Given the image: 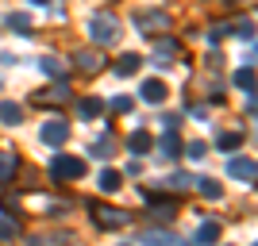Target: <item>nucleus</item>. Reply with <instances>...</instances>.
Returning a JSON list of instances; mask_svg holds the SVG:
<instances>
[{
    "instance_id": "1",
    "label": "nucleus",
    "mask_w": 258,
    "mask_h": 246,
    "mask_svg": "<svg viewBox=\"0 0 258 246\" xmlns=\"http://www.w3.org/2000/svg\"><path fill=\"white\" fill-rule=\"evenodd\" d=\"M89 39H93V43H116L119 39V20L108 16V12L89 16Z\"/></svg>"
},
{
    "instance_id": "2",
    "label": "nucleus",
    "mask_w": 258,
    "mask_h": 246,
    "mask_svg": "<svg viewBox=\"0 0 258 246\" xmlns=\"http://www.w3.org/2000/svg\"><path fill=\"white\" fill-rule=\"evenodd\" d=\"M81 173H85V161L81 158H74V154H54V161H50L54 181H77Z\"/></svg>"
},
{
    "instance_id": "3",
    "label": "nucleus",
    "mask_w": 258,
    "mask_h": 246,
    "mask_svg": "<svg viewBox=\"0 0 258 246\" xmlns=\"http://www.w3.org/2000/svg\"><path fill=\"white\" fill-rule=\"evenodd\" d=\"M89 212H93V219H97V227H104V231H112V227H123L131 219L127 212H119V208H108V204H89Z\"/></svg>"
},
{
    "instance_id": "4",
    "label": "nucleus",
    "mask_w": 258,
    "mask_h": 246,
    "mask_svg": "<svg viewBox=\"0 0 258 246\" xmlns=\"http://www.w3.org/2000/svg\"><path fill=\"white\" fill-rule=\"evenodd\" d=\"M135 27H139L143 35H162V31H170V16H166V12H139V16H135Z\"/></svg>"
},
{
    "instance_id": "5",
    "label": "nucleus",
    "mask_w": 258,
    "mask_h": 246,
    "mask_svg": "<svg viewBox=\"0 0 258 246\" xmlns=\"http://www.w3.org/2000/svg\"><path fill=\"white\" fill-rule=\"evenodd\" d=\"M39 135H43V142H50V146H62V142L70 139V123H66L62 116H54V119H46V123H43Z\"/></svg>"
},
{
    "instance_id": "6",
    "label": "nucleus",
    "mask_w": 258,
    "mask_h": 246,
    "mask_svg": "<svg viewBox=\"0 0 258 246\" xmlns=\"http://www.w3.org/2000/svg\"><path fill=\"white\" fill-rule=\"evenodd\" d=\"M143 200H147L151 215H154V219H162V223H166V219H173V212H177V200H158V196H154L151 189L143 193Z\"/></svg>"
},
{
    "instance_id": "7",
    "label": "nucleus",
    "mask_w": 258,
    "mask_h": 246,
    "mask_svg": "<svg viewBox=\"0 0 258 246\" xmlns=\"http://www.w3.org/2000/svg\"><path fill=\"white\" fill-rule=\"evenodd\" d=\"M74 65L81 69V73H100V69H104V58H100L97 50H77L74 54Z\"/></svg>"
},
{
    "instance_id": "8",
    "label": "nucleus",
    "mask_w": 258,
    "mask_h": 246,
    "mask_svg": "<svg viewBox=\"0 0 258 246\" xmlns=\"http://www.w3.org/2000/svg\"><path fill=\"white\" fill-rule=\"evenodd\" d=\"M74 97L66 81H58L54 89H43V93H35V104H66V100Z\"/></svg>"
},
{
    "instance_id": "9",
    "label": "nucleus",
    "mask_w": 258,
    "mask_h": 246,
    "mask_svg": "<svg viewBox=\"0 0 258 246\" xmlns=\"http://www.w3.org/2000/svg\"><path fill=\"white\" fill-rule=\"evenodd\" d=\"M227 173L235 177V181H254V158H231V166H227Z\"/></svg>"
},
{
    "instance_id": "10",
    "label": "nucleus",
    "mask_w": 258,
    "mask_h": 246,
    "mask_svg": "<svg viewBox=\"0 0 258 246\" xmlns=\"http://www.w3.org/2000/svg\"><path fill=\"white\" fill-rule=\"evenodd\" d=\"M4 27H8V31H16V35H23V39L35 31V23H31V16H27V12H12L8 20H4Z\"/></svg>"
},
{
    "instance_id": "11",
    "label": "nucleus",
    "mask_w": 258,
    "mask_h": 246,
    "mask_svg": "<svg viewBox=\"0 0 258 246\" xmlns=\"http://www.w3.org/2000/svg\"><path fill=\"white\" fill-rule=\"evenodd\" d=\"M158 150H162V158L173 161V158H181V139H177V131H166L158 139Z\"/></svg>"
},
{
    "instance_id": "12",
    "label": "nucleus",
    "mask_w": 258,
    "mask_h": 246,
    "mask_svg": "<svg viewBox=\"0 0 258 246\" xmlns=\"http://www.w3.org/2000/svg\"><path fill=\"white\" fill-rule=\"evenodd\" d=\"M139 97L147 100V104H162V100L170 97V89L162 85V81H143V89H139Z\"/></svg>"
},
{
    "instance_id": "13",
    "label": "nucleus",
    "mask_w": 258,
    "mask_h": 246,
    "mask_svg": "<svg viewBox=\"0 0 258 246\" xmlns=\"http://www.w3.org/2000/svg\"><path fill=\"white\" fill-rule=\"evenodd\" d=\"M139 65H143L139 54H119L112 69H116V77H131V73H139Z\"/></svg>"
},
{
    "instance_id": "14",
    "label": "nucleus",
    "mask_w": 258,
    "mask_h": 246,
    "mask_svg": "<svg viewBox=\"0 0 258 246\" xmlns=\"http://www.w3.org/2000/svg\"><path fill=\"white\" fill-rule=\"evenodd\" d=\"M151 146H154L151 131H131V135H127V150H131V154H147Z\"/></svg>"
},
{
    "instance_id": "15",
    "label": "nucleus",
    "mask_w": 258,
    "mask_h": 246,
    "mask_svg": "<svg viewBox=\"0 0 258 246\" xmlns=\"http://www.w3.org/2000/svg\"><path fill=\"white\" fill-rule=\"evenodd\" d=\"M235 89H243L247 97H254V62H247V65L235 73Z\"/></svg>"
},
{
    "instance_id": "16",
    "label": "nucleus",
    "mask_w": 258,
    "mask_h": 246,
    "mask_svg": "<svg viewBox=\"0 0 258 246\" xmlns=\"http://www.w3.org/2000/svg\"><path fill=\"white\" fill-rule=\"evenodd\" d=\"M0 119L16 127V123H23V108L16 104V100H0Z\"/></svg>"
},
{
    "instance_id": "17",
    "label": "nucleus",
    "mask_w": 258,
    "mask_h": 246,
    "mask_svg": "<svg viewBox=\"0 0 258 246\" xmlns=\"http://www.w3.org/2000/svg\"><path fill=\"white\" fill-rule=\"evenodd\" d=\"M16 166H20V161H16V154H12V150H0V185H8V181H12Z\"/></svg>"
},
{
    "instance_id": "18",
    "label": "nucleus",
    "mask_w": 258,
    "mask_h": 246,
    "mask_svg": "<svg viewBox=\"0 0 258 246\" xmlns=\"http://www.w3.org/2000/svg\"><path fill=\"white\" fill-rule=\"evenodd\" d=\"M39 69H43L46 77H58V81H62V77H66V62H58V58H50V54H46V58H39Z\"/></svg>"
},
{
    "instance_id": "19",
    "label": "nucleus",
    "mask_w": 258,
    "mask_h": 246,
    "mask_svg": "<svg viewBox=\"0 0 258 246\" xmlns=\"http://www.w3.org/2000/svg\"><path fill=\"white\" fill-rule=\"evenodd\" d=\"M147 246H181V242H177V235H170V231H158V227H154V231H147Z\"/></svg>"
},
{
    "instance_id": "20",
    "label": "nucleus",
    "mask_w": 258,
    "mask_h": 246,
    "mask_svg": "<svg viewBox=\"0 0 258 246\" xmlns=\"http://www.w3.org/2000/svg\"><path fill=\"white\" fill-rule=\"evenodd\" d=\"M77 112H81L85 119H97L100 112H104V104H100L97 97H85V100H77Z\"/></svg>"
},
{
    "instance_id": "21",
    "label": "nucleus",
    "mask_w": 258,
    "mask_h": 246,
    "mask_svg": "<svg viewBox=\"0 0 258 246\" xmlns=\"http://www.w3.org/2000/svg\"><path fill=\"white\" fill-rule=\"evenodd\" d=\"M119 185H123V173H116V170L100 173V189H104V193H119Z\"/></svg>"
},
{
    "instance_id": "22",
    "label": "nucleus",
    "mask_w": 258,
    "mask_h": 246,
    "mask_svg": "<svg viewBox=\"0 0 258 246\" xmlns=\"http://www.w3.org/2000/svg\"><path fill=\"white\" fill-rule=\"evenodd\" d=\"M201 196H205V200H220V196H224V189H220V181H212V177H201Z\"/></svg>"
},
{
    "instance_id": "23",
    "label": "nucleus",
    "mask_w": 258,
    "mask_h": 246,
    "mask_svg": "<svg viewBox=\"0 0 258 246\" xmlns=\"http://www.w3.org/2000/svg\"><path fill=\"white\" fill-rule=\"evenodd\" d=\"M220 238V227L216 223H201V231H197V246H208V242H216Z\"/></svg>"
},
{
    "instance_id": "24",
    "label": "nucleus",
    "mask_w": 258,
    "mask_h": 246,
    "mask_svg": "<svg viewBox=\"0 0 258 246\" xmlns=\"http://www.w3.org/2000/svg\"><path fill=\"white\" fill-rule=\"evenodd\" d=\"M112 150H116V142L104 135L100 142H93V146H89V154H93V158H112Z\"/></svg>"
},
{
    "instance_id": "25",
    "label": "nucleus",
    "mask_w": 258,
    "mask_h": 246,
    "mask_svg": "<svg viewBox=\"0 0 258 246\" xmlns=\"http://www.w3.org/2000/svg\"><path fill=\"white\" fill-rule=\"evenodd\" d=\"M20 235V219H16V215H4V219H0V238H16Z\"/></svg>"
},
{
    "instance_id": "26",
    "label": "nucleus",
    "mask_w": 258,
    "mask_h": 246,
    "mask_svg": "<svg viewBox=\"0 0 258 246\" xmlns=\"http://www.w3.org/2000/svg\"><path fill=\"white\" fill-rule=\"evenodd\" d=\"M189 185H193V177H189V173H173L170 181H166V189H173V193H185Z\"/></svg>"
},
{
    "instance_id": "27",
    "label": "nucleus",
    "mask_w": 258,
    "mask_h": 246,
    "mask_svg": "<svg viewBox=\"0 0 258 246\" xmlns=\"http://www.w3.org/2000/svg\"><path fill=\"white\" fill-rule=\"evenodd\" d=\"M216 146H220V150H239V146H243V135H235V131H231V135H220Z\"/></svg>"
},
{
    "instance_id": "28",
    "label": "nucleus",
    "mask_w": 258,
    "mask_h": 246,
    "mask_svg": "<svg viewBox=\"0 0 258 246\" xmlns=\"http://www.w3.org/2000/svg\"><path fill=\"white\" fill-rule=\"evenodd\" d=\"M235 35H239V39H243V43H254V23H235Z\"/></svg>"
},
{
    "instance_id": "29",
    "label": "nucleus",
    "mask_w": 258,
    "mask_h": 246,
    "mask_svg": "<svg viewBox=\"0 0 258 246\" xmlns=\"http://www.w3.org/2000/svg\"><path fill=\"white\" fill-rule=\"evenodd\" d=\"M131 108H135V104H131V97H116V100H112V112H119V116L131 112Z\"/></svg>"
},
{
    "instance_id": "30",
    "label": "nucleus",
    "mask_w": 258,
    "mask_h": 246,
    "mask_svg": "<svg viewBox=\"0 0 258 246\" xmlns=\"http://www.w3.org/2000/svg\"><path fill=\"white\" fill-rule=\"evenodd\" d=\"M185 150H189V158H197V161H201V158L208 154V146H205V142H189Z\"/></svg>"
},
{
    "instance_id": "31",
    "label": "nucleus",
    "mask_w": 258,
    "mask_h": 246,
    "mask_svg": "<svg viewBox=\"0 0 258 246\" xmlns=\"http://www.w3.org/2000/svg\"><path fill=\"white\" fill-rule=\"evenodd\" d=\"M224 35H227V23H212V31H208V39H212V43H220Z\"/></svg>"
},
{
    "instance_id": "32",
    "label": "nucleus",
    "mask_w": 258,
    "mask_h": 246,
    "mask_svg": "<svg viewBox=\"0 0 258 246\" xmlns=\"http://www.w3.org/2000/svg\"><path fill=\"white\" fill-rule=\"evenodd\" d=\"M151 62H154V65H158V69H170V65H173V62H170V54H154Z\"/></svg>"
},
{
    "instance_id": "33",
    "label": "nucleus",
    "mask_w": 258,
    "mask_h": 246,
    "mask_svg": "<svg viewBox=\"0 0 258 246\" xmlns=\"http://www.w3.org/2000/svg\"><path fill=\"white\" fill-rule=\"evenodd\" d=\"M31 4H50V0H31Z\"/></svg>"
}]
</instances>
